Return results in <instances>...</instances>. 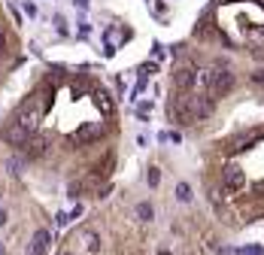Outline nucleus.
I'll list each match as a JSON object with an SVG mask.
<instances>
[{"label":"nucleus","mask_w":264,"mask_h":255,"mask_svg":"<svg viewBox=\"0 0 264 255\" xmlns=\"http://www.w3.org/2000/svg\"><path fill=\"white\" fill-rule=\"evenodd\" d=\"M204 85L213 97H222L234 88V73L231 70H206L204 73Z\"/></svg>","instance_id":"obj_2"},{"label":"nucleus","mask_w":264,"mask_h":255,"mask_svg":"<svg viewBox=\"0 0 264 255\" xmlns=\"http://www.w3.org/2000/svg\"><path fill=\"white\" fill-rule=\"evenodd\" d=\"M85 246H88V252H97V249H100V243H97V234L85 231Z\"/></svg>","instance_id":"obj_12"},{"label":"nucleus","mask_w":264,"mask_h":255,"mask_svg":"<svg viewBox=\"0 0 264 255\" xmlns=\"http://www.w3.org/2000/svg\"><path fill=\"white\" fill-rule=\"evenodd\" d=\"M43 113H46V97H43V91H37V95H30L28 100H22V106L15 109L12 122H19L28 134H33L37 125H40V119H43Z\"/></svg>","instance_id":"obj_1"},{"label":"nucleus","mask_w":264,"mask_h":255,"mask_svg":"<svg viewBox=\"0 0 264 255\" xmlns=\"http://www.w3.org/2000/svg\"><path fill=\"white\" fill-rule=\"evenodd\" d=\"M158 255H170V252H167V249H161V252H158Z\"/></svg>","instance_id":"obj_24"},{"label":"nucleus","mask_w":264,"mask_h":255,"mask_svg":"<svg viewBox=\"0 0 264 255\" xmlns=\"http://www.w3.org/2000/svg\"><path fill=\"white\" fill-rule=\"evenodd\" d=\"M195 70H191V67H179V70H176V85H179V88H191V85H195Z\"/></svg>","instance_id":"obj_7"},{"label":"nucleus","mask_w":264,"mask_h":255,"mask_svg":"<svg viewBox=\"0 0 264 255\" xmlns=\"http://www.w3.org/2000/svg\"><path fill=\"white\" fill-rule=\"evenodd\" d=\"M100 131H103L100 125H85V128H79V131L73 134V140H76V143H85V140H91V137H97Z\"/></svg>","instance_id":"obj_8"},{"label":"nucleus","mask_w":264,"mask_h":255,"mask_svg":"<svg viewBox=\"0 0 264 255\" xmlns=\"http://www.w3.org/2000/svg\"><path fill=\"white\" fill-rule=\"evenodd\" d=\"M55 28H58V33H67V22H64V15H55Z\"/></svg>","instance_id":"obj_17"},{"label":"nucleus","mask_w":264,"mask_h":255,"mask_svg":"<svg viewBox=\"0 0 264 255\" xmlns=\"http://www.w3.org/2000/svg\"><path fill=\"white\" fill-rule=\"evenodd\" d=\"M155 70H158V67H155L152 61H149V64H143V76H149V73H155Z\"/></svg>","instance_id":"obj_18"},{"label":"nucleus","mask_w":264,"mask_h":255,"mask_svg":"<svg viewBox=\"0 0 264 255\" xmlns=\"http://www.w3.org/2000/svg\"><path fill=\"white\" fill-rule=\"evenodd\" d=\"M28 137H30V134L25 131L19 122H9V125L3 128V140L12 143V146H28Z\"/></svg>","instance_id":"obj_3"},{"label":"nucleus","mask_w":264,"mask_h":255,"mask_svg":"<svg viewBox=\"0 0 264 255\" xmlns=\"http://www.w3.org/2000/svg\"><path fill=\"white\" fill-rule=\"evenodd\" d=\"M76 6H82V9H85V6H88V0H76Z\"/></svg>","instance_id":"obj_21"},{"label":"nucleus","mask_w":264,"mask_h":255,"mask_svg":"<svg viewBox=\"0 0 264 255\" xmlns=\"http://www.w3.org/2000/svg\"><path fill=\"white\" fill-rule=\"evenodd\" d=\"M3 43H6V40H3V31H0V49H3Z\"/></svg>","instance_id":"obj_23"},{"label":"nucleus","mask_w":264,"mask_h":255,"mask_svg":"<svg viewBox=\"0 0 264 255\" xmlns=\"http://www.w3.org/2000/svg\"><path fill=\"white\" fill-rule=\"evenodd\" d=\"M213 100H209V97H195V119L201 122V119H209V116H213Z\"/></svg>","instance_id":"obj_6"},{"label":"nucleus","mask_w":264,"mask_h":255,"mask_svg":"<svg viewBox=\"0 0 264 255\" xmlns=\"http://www.w3.org/2000/svg\"><path fill=\"white\" fill-rule=\"evenodd\" d=\"M46 152V137H37V140H30L28 143V158H37Z\"/></svg>","instance_id":"obj_9"},{"label":"nucleus","mask_w":264,"mask_h":255,"mask_svg":"<svg viewBox=\"0 0 264 255\" xmlns=\"http://www.w3.org/2000/svg\"><path fill=\"white\" fill-rule=\"evenodd\" d=\"M240 255H264V249L261 246H246V249H240Z\"/></svg>","instance_id":"obj_15"},{"label":"nucleus","mask_w":264,"mask_h":255,"mask_svg":"<svg viewBox=\"0 0 264 255\" xmlns=\"http://www.w3.org/2000/svg\"><path fill=\"white\" fill-rule=\"evenodd\" d=\"M6 219H9V216H6V210H0V228L6 225Z\"/></svg>","instance_id":"obj_20"},{"label":"nucleus","mask_w":264,"mask_h":255,"mask_svg":"<svg viewBox=\"0 0 264 255\" xmlns=\"http://www.w3.org/2000/svg\"><path fill=\"white\" fill-rule=\"evenodd\" d=\"M97 103H100V109H103V113H110V100H107V95H103V91L97 95Z\"/></svg>","instance_id":"obj_16"},{"label":"nucleus","mask_w":264,"mask_h":255,"mask_svg":"<svg viewBox=\"0 0 264 255\" xmlns=\"http://www.w3.org/2000/svg\"><path fill=\"white\" fill-rule=\"evenodd\" d=\"M176 200H182V204L191 200V186L188 182H179V186H176Z\"/></svg>","instance_id":"obj_11"},{"label":"nucleus","mask_w":264,"mask_h":255,"mask_svg":"<svg viewBox=\"0 0 264 255\" xmlns=\"http://www.w3.org/2000/svg\"><path fill=\"white\" fill-rule=\"evenodd\" d=\"M0 255H6V246H3V240H0Z\"/></svg>","instance_id":"obj_22"},{"label":"nucleus","mask_w":264,"mask_h":255,"mask_svg":"<svg viewBox=\"0 0 264 255\" xmlns=\"http://www.w3.org/2000/svg\"><path fill=\"white\" fill-rule=\"evenodd\" d=\"M152 216H155L152 204H146V200H143V204H137V219H140V222H152Z\"/></svg>","instance_id":"obj_10"},{"label":"nucleus","mask_w":264,"mask_h":255,"mask_svg":"<svg viewBox=\"0 0 264 255\" xmlns=\"http://www.w3.org/2000/svg\"><path fill=\"white\" fill-rule=\"evenodd\" d=\"M6 167H9V173H22V161H19V158H9Z\"/></svg>","instance_id":"obj_14"},{"label":"nucleus","mask_w":264,"mask_h":255,"mask_svg":"<svg viewBox=\"0 0 264 255\" xmlns=\"http://www.w3.org/2000/svg\"><path fill=\"white\" fill-rule=\"evenodd\" d=\"M222 176H225V186L228 189H243V182H246V173H243L240 164H228Z\"/></svg>","instance_id":"obj_5"},{"label":"nucleus","mask_w":264,"mask_h":255,"mask_svg":"<svg viewBox=\"0 0 264 255\" xmlns=\"http://www.w3.org/2000/svg\"><path fill=\"white\" fill-rule=\"evenodd\" d=\"M61 255H73V252H61Z\"/></svg>","instance_id":"obj_25"},{"label":"nucleus","mask_w":264,"mask_h":255,"mask_svg":"<svg viewBox=\"0 0 264 255\" xmlns=\"http://www.w3.org/2000/svg\"><path fill=\"white\" fill-rule=\"evenodd\" d=\"M49 243H52V234H49L46 228H40L37 234H33V240H30V246H28V255H46Z\"/></svg>","instance_id":"obj_4"},{"label":"nucleus","mask_w":264,"mask_h":255,"mask_svg":"<svg viewBox=\"0 0 264 255\" xmlns=\"http://www.w3.org/2000/svg\"><path fill=\"white\" fill-rule=\"evenodd\" d=\"M252 82H264V70H255L252 73Z\"/></svg>","instance_id":"obj_19"},{"label":"nucleus","mask_w":264,"mask_h":255,"mask_svg":"<svg viewBox=\"0 0 264 255\" xmlns=\"http://www.w3.org/2000/svg\"><path fill=\"white\" fill-rule=\"evenodd\" d=\"M158 182H161V170H158V167H149V186L158 189Z\"/></svg>","instance_id":"obj_13"}]
</instances>
